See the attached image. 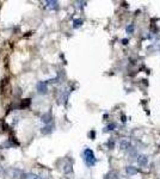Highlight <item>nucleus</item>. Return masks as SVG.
<instances>
[{
	"mask_svg": "<svg viewBox=\"0 0 160 179\" xmlns=\"http://www.w3.org/2000/svg\"><path fill=\"white\" fill-rule=\"evenodd\" d=\"M50 120H51V115H50V114H46V115L42 116V121H43L44 123H48Z\"/></svg>",
	"mask_w": 160,
	"mask_h": 179,
	"instance_id": "8",
	"label": "nucleus"
},
{
	"mask_svg": "<svg viewBox=\"0 0 160 179\" xmlns=\"http://www.w3.org/2000/svg\"><path fill=\"white\" fill-rule=\"evenodd\" d=\"M81 23H83L81 21H79V19H76V21H74V24H75L74 26H79V25H81Z\"/></svg>",
	"mask_w": 160,
	"mask_h": 179,
	"instance_id": "12",
	"label": "nucleus"
},
{
	"mask_svg": "<svg viewBox=\"0 0 160 179\" xmlns=\"http://www.w3.org/2000/svg\"><path fill=\"white\" fill-rule=\"evenodd\" d=\"M84 160H85L86 165L90 166V167L96 164V158H95V154H93V152L91 149L87 148V149L84 150Z\"/></svg>",
	"mask_w": 160,
	"mask_h": 179,
	"instance_id": "1",
	"label": "nucleus"
},
{
	"mask_svg": "<svg viewBox=\"0 0 160 179\" xmlns=\"http://www.w3.org/2000/svg\"><path fill=\"white\" fill-rule=\"evenodd\" d=\"M105 179H118V174L116 172H110V173L106 174Z\"/></svg>",
	"mask_w": 160,
	"mask_h": 179,
	"instance_id": "7",
	"label": "nucleus"
},
{
	"mask_svg": "<svg viewBox=\"0 0 160 179\" xmlns=\"http://www.w3.org/2000/svg\"><path fill=\"white\" fill-rule=\"evenodd\" d=\"M22 179H42L41 177H38V175H36V174H31V173H29V174H24L23 177H22Z\"/></svg>",
	"mask_w": 160,
	"mask_h": 179,
	"instance_id": "6",
	"label": "nucleus"
},
{
	"mask_svg": "<svg viewBox=\"0 0 160 179\" xmlns=\"http://www.w3.org/2000/svg\"><path fill=\"white\" fill-rule=\"evenodd\" d=\"M37 88H38L40 93H46L47 92V82H40Z\"/></svg>",
	"mask_w": 160,
	"mask_h": 179,
	"instance_id": "5",
	"label": "nucleus"
},
{
	"mask_svg": "<svg viewBox=\"0 0 160 179\" xmlns=\"http://www.w3.org/2000/svg\"><path fill=\"white\" fill-rule=\"evenodd\" d=\"M120 148L122 149V150H127V149H129V148H131V145H130V142L128 141V140H121V142H120Z\"/></svg>",
	"mask_w": 160,
	"mask_h": 179,
	"instance_id": "3",
	"label": "nucleus"
},
{
	"mask_svg": "<svg viewBox=\"0 0 160 179\" xmlns=\"http://www.w3.org/2000/svg\"><path fill=\"white\" fill-rule=\"evenodd\" d=\"M47 4L49 5L48 7L49 9H57L59 6H57V1H47Z\"/></svg>",
	"mask_w": 160,
	"mask_h": 179,
	"instance_id": "9",
	"label": "nucleus"
},
{
	"mask_svg": "<svg viewBox=\"0 0 160 179\" xmlns=\"http://www.w3.org/2000/svg\"><path fill=\"white\" fill-rule=\"evenodd\" d=\"M126 172H127L128 174H130V175H134V174H136L139 171H137V168L134 167V166H127V167H126Z\"/></svg>",
	"mask_w": 160,
	"mask_h": 179,
	"instance_id": "4",
	"label": "nucleus"
},
{
	"mask_svg": "<svg viewBox=\"0 0 160 179\" xmlns=\"http://www.w3.org/2000/svg\"><path fill=\"white\" fill-rule=\"evenodd\" d=\"M137 162H139V165H140L141 167L146 166L147 162H148V156L145 155V154H140V155L137 156Z\"/></svg>",
	"mask_w": 160,
	"mask_h": 179,
	"instance_id": "2",
	"label": "nucleus"
},
{
	"mask_svg": "<svg viewBox=\"0 0 160 179\" xmlns=\"http://www.w3.org/2000/svg\"><path fill=\"white\" fill-rule=\"evenodd\" d=\"M127 32L128 34H133L134 32V25L133 24H130V25L127 26Z\"/></svg>",
	"mask_w": 160,
	"mask_h": 179,
	"instance_id": "10",
	"label": "nucleus"
},
{
	"mask_svg": "<svg viewBox=\"0 0 160 179\" xmlns=\"http://www.w3.org/2000/svg\"><path fill=\"white\" fill-rule=\"evenodd\" d=\"M51 131V128L50 127H44L43 129H42V133L43 134H48V133H50Z\"/></svg>",
	"mask_w": 160,
	"mask_h": 179,
	"instance_id": "11",
	"label": "nucleus"
}]
</instances>
